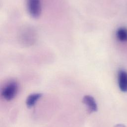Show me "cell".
<instances>
[{
    "instance_id": "cell-7",
    "label": "cell",
    "mask_w": 127,
    "mask_h": 127,
    "mask_svg": "<svg viewBox=\"0 0 127 127\" xmlns=\"http://www.w3.org/2000/svg\"><path fill=\"white\" fill-rule=\"evenodd\" d=\"M114 127H126L123 124H118L115 126Z\"/></svg>"
},
{
    "instance_id": "cell-2",
    "label": "cell",
    "mask_w": 127,
    "mask_h": 127,
    "mask_svg": "<svg viewBox=\"0 0 127 127\" xmlns=\"http://www.w3.org/2000/svg\"><path fill=\"white\" fill-rule=\"evenodd\" d=\"M26 2L29 14L33 17H38L41 11L40 0H26Z\"/></svg>"
},
{
    "instance_id": "cell-5",
    "label": "cell",
    "mask_w": 127,
    "mask_h": 127,
    "mask_svg": "<svg viewBox=\"0 0 127 127\" xmlns=\"http://www.w3.org/2000/svg\"><path fill=\"white\" fill-rule=\"evenodd\" d=\"M41 93H33L28 96L26 100V104L27 107L31 108L35 105L37 101L41 97Z\"/></svg>"
},
{
    "instance_id": "cell-1",
    "label": "cell",
    "mask_w": 127,
    "mask_h": 127,
    "mask_svg": "<svg viewBox=\"0 0 127 127\" xmlns=\"http://www.w3.org/2000/svg\"><path fill=\"white\" fill-rule=\"evenodd\" d=\"M18 89L17 83L15 81H11L8 82L2 88L1 92V96L5 100L10 101L16 95Z\"/></svg>"
},
{
    "instance_id": "cell-6",
    "label": "cell",
    "mask_w": 127,
    "mask_h": 127,
    "mask_svg": "<svg viewBox=\"0 0 127 127\" xmlns=\"http://www.w3.org/2000/svg\"><path fill=\"white\" fill-rule=\"evenodd\" d=\"M117 37L118 39L122 41H127V30L124 28H120L117 31Z\"/></svg>"
},
{
    "instance_id": "cell-3",
    "label": "cell",
    "mask_w": 127,
    "mask_h": 127,
    "mask_svg": "<svg viewBox=\"0 0 127 127\" xmlns=\"http://www.w3.org/2000/svg\"><path fill=\"white\" fill-rule=\"evenodd\" d=\"M118 83L120 90L124 92H127V72L120 70L118 73Z\"/></svg>"
},
{
    "instance_id": "cell-4",
    "label": "cell",
    "mask_w": 127,
    "mask_h": 127,
    "mask_svg": "<svg viewBox=\"0 0 127 127\" xmlns=\"http://www.w3.org/2000/svg\"><path fill=\"white\" fill-rule=\"evenodd\" d=\"M83 102L88 108V111L90 112H94L97 111L98 108L94 98L90 95H85L82 99Z\"/></svg>"
}]
</instances>
